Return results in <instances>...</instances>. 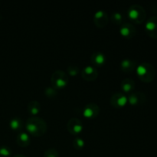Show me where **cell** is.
<instances>
[{
  "label": "cell",
  "mask_w": 157,
  "mask_h": 157,
  "mask_svg": "<svg viewBox=\"0 0 157 157\" xmlns=\"http://www.w3.org/2000/svg\"><path fill=\"white\" fill-rule=\"evenodd\" d=\"M25 128L31 135L36 137L43 136L47 131L48 126L45 121L39 117H31L26 121Z\"/></svg>",
  "instance_id": "6da1fadb"
},
{
  "label": "cell",
  "mask_w": 157,
  "mask_h": 157,
  "mask_svg": "<svg viewBox=\"0 0 157 157\" xmlns=\"http://www.w3.org/2000/svg\"><path fill=\"white\" fill-rule=\"evenodd\" d=\"M136 74L143 82L150 83L156 77V70L150 63L143 62L136 67Z\"/></svg>",
  "instance_id": "7a4b0ae2"
},
{
  "label": "cell",
  "mask_w": 157,
  "mask_h": 157,
  "mask_svg": "<svg viewBox=\"0 0 157 157\" xmlns=\"http://www.w3.org/2000/svg\"><path fill=\"white\" fill-rule=\"evenodd\" d=\"M128 18L136 24H141L144 22L147 17L146 10L140 5H132L127 10Z\"/></svg>",
  "instance_id": "3957f363"
},
{
  "label": "cell",
  "mask_w": 157,
  "mask_h": 157,
  "mask_svg": "<svg viewBox=\"0 0 157 157\" xmlns=\"http://www.w3.org/2000/svg\"><path fill=\"white\" fill-rule=\"evenodd\" d=\"M69 81L68 75L66 72L61 70H57L52 74L51 82L52 87L55 89L64 88L67 86Z\"/></svg>",
  "instance_id": "277c9868"
},
{
  "label": "cell",
  "mask_w": 157,
  "mask_h": 157,
  "mask_svg": "<svg viewBox=\"0 0 157 157\" xmlns=\"http://www.w3.org/2000/svg\"><path fill=\"white\" fill-rule=\"evenodd\" d=\"M67 129L69 133L72 135H78L84 129L82 121L76 117H72L67 121Z\"/></svg>",
  "instance_id": "5b68a950"
},
{
  "label": "cell",
  "mask_w": 157,
  "mask_h": 157,
  "mask_svg": "<svg viewBox=\"0 0 157 157\" xmlns=\"http://www.w3.org/2000/svg\"><path fill=\"white\" fill-rule=\"evenodd\" d=\"M127 101L132 106L143 105L147 101V97L145 94L141 91H133L128 94Z\"/></svg>",
  "instance_id": "8992f818"
},
{
  "label": "cell",
  "mask_w": 157,
  "mask_h": 157,
  "mask_svg": "<svg viewBox=\"0 0 157 157\" xmlns=\"http://www.w3.org/2000/svg\"><path fill=\"white\" fill-rule=\"evenodd\" d=\"M110 104L116 108H122L127 104V97L123 92H116L111 96Z\"/></svg>",
  "instance_id": "52a82bcc"
},
{
  "label": "cell",
  "mask_w": 157,
  "mask_h": 157,
  "mask_svg": "<svg viewBox=\"0 0 157 157\" xmlns=\"http://www.w3.org/2000/svg\"><path fill=\"white\" fill-rule=\"evenodd\" d=\"M145 31L149 37L153 39H157V16H151L147 20Z\"/></svg>",
  "instance_id": "ba28073f"
},
{
  "label": "cell",
  "mask_w": 157,
  "mask_h": 157,
  "mask_svg": "<svg viewBox=\"0 0 157 157\" xmlns=\"http://www.w3.org/2000/svg\"><path fill=\"white\" fill-rule=\"evenodd\" d=\"M109 21L108 16L105 11L98 10L97 11L94 15V22L95 25L99 29L104 28L107 25Z\"/></svg>",
  "instance_id": "9c48e42d"
},
{
  "label": "cell",
  "mask_w": 157,
  "mask_h": 157,
  "mask_svg": "<svg viewBox=\"0 0 157 157\" xmlns=\"http://www.w3.org/2000/svg\"><path fill=\"white\" fill-rule=\"evenodd\" d=\"M120 33L124 38L131 39L136 34V27L131 23H124L120 28Z\"/></svg>",
  "instance_id": "30bf717a"
},
{
  "label": "cell",
  "mask_w": 157,
  "mask_h": 157,
  "mask_svg": "<svg viewBox=\"0 0 157 157\" xmlns=\"http://www.w3.org/2000/svg\"><path fill=\"white\" fill-rule=\"evenodd\" d=\"M99 113L100 107L95 103H90V104H86L83 110V114L86 118H88V119L97 117L99 115Z\"/></svg>",
  "instance_id": "8fae6325"
},
{
  "label": "cell",
  "mask_w": 157,
  "mask_h": 157,
  "mask_svg": "<svg viewBox=\"0 0 157 157\" xmlns=\"http://www.w3.org/2000/svg\"><path fill=\"white\" fill-rule=\"evenodd\" d=\"M81 75L86 81H94L98 76V71L94 66L87 65L83 68Z\"/></svg>",
  "instance_id": "7c38bea8"
},
{
  "label": "cell",
  "mask_w": 157,
  "mask_h": 157,
  "mask_svg": "<svg viewBox=\"0 0 157 157\" xmlns=\"http://www.w3.org/2000/svg\"><path fill=\"white\" fill-rule=\"evenodd\" d=\"M106 60L107 58H106L105 55L100 52H94L92 54L91 57H90V61L96 67H101V66L104 65L106 62Z\"/></svg>",
  "instance_id": "4fadbf2b"
},
{
  "label": "cell",
  "mask_w": 157,
  "mask_h": 157,
  "mask_svg": "<svg viewBox=\"0 0 157 157\" xmlns=\"http://www.w3.org/2000/svg\"><path fill=\"white\" fill-rule=\"evenodd\" d=\"M120 67H121L122 71L125 72V73H129V72L133 71L136 67V61L126 58V59L121 61V64H120Z\"/></svg>",
  "instance_id": "5bb4252c"
},
{
  "label": "cell",
  "mask_w": 157,
  "mask_h": 157,
  "mask_svg": "<svg viewBox=\"0 0 157 157\" xmlns=\"http://www.w3.org/2000/svg\"><path fill=\"white\" fill-rule=\"evenodd\" d=\"M135 87V82L131 78H125L121 83V88L123 93L130 94L133 91Z\"/></svg>",
  "instance_id": "9a60e30c"
},
{
  "label": "cell",
  "mask_w": 157,
  "mask_h": 157,
  "mask_svg": "<svg viewBox=\"0 0 157 157\" xmlns=\"http://www.w3.org/2000/svg\"><path fill=\"white\" fill-rule=\"evenodd\" d=\"M16 142L21 147H26L30 144V136L25 132H21L17 135Z\"/></svg>",
  "instance_id": "2e32d148"
},
{
  "label": "cell",
  "mask_w": 157,
  "mask_h": 157,
  "mask_svg": "<svg viewBox=\"0 0 157 157\" xmlns=\"http://www.w3.org/2000/svg\"><path fill=\"white\" fill-rule=\"evenodd\" d=\"M41 106L39 102H38L37 101H32L28 104L27 106V110L29 111V113H30L32 116H36L38 113H39V112L41 111Z\"/></svg>",
  "instance_id": "e0dca14e"
},
{
  "label": "cell",
  "mask_w": 157,
  "mask_h": 157,
  "mask_svg": "<svg viewBox=\"0 0 157 157\" xmlns=\"http://www.w3.org/2000/svg\"><path fill=\"white\" fill-rule=\"evenodd\" d=\"M9 127L15 131L21 130L23 127V121L19 117H13L9 122Z\"/></svg>",
  "instance_id": "ac0fdd59"
},
{
  "label": "cell",
  "mask_w": 157,
  "mask_h": 157,
  "mask_svg": "<svg viewBox=\"0 0 157 157\" xmlns=\"http://www.w3.org/2000/svg\"><path fill=\"white\" fill-rule=\"evenodd\" d=\"M110 20H111L112 23L115 25H123L124 24V18L123 17L122 14L118 12H115L112 13L111 16H110Z\"/></svg>",
  "instance_id": "d6986e66"
},
{
  "label": "cell",
  "mask_w": 157,
  "mask_h": 157,
  "mask_svg": "<svg viewBox=\"0 0 157 157\" xmlns=\"http://www.w3.org/2000/svg\"><path fill=\"white\" fill-rule=\"evenodd\" d=\"M84 140L81 137L79 136H77L73 141V147H75L76 150H81V149L84 148Z\"/></svg>",
  "instance_id": "ffe728a7"
},
{
  "label": "cell",
  "mask_w": 157,
  "mask_h": 157,
  "mask_svg": "<svg viewBox=\"0 0 157 157\" xmlns=\"http://www.w3.org/2000/svg\"><path fill=\"white\" fill-rule=\"evenodd\" d=\"M12 154V150L7 146H1L0 147V156L9 157Z\"/></svg>",
  "instance_id": "44dd1931"
},
{
  "label": "cell",
  "mask_w": 157,
  "mask_h": 157,
  "mask_svg": "<svg viewBox=\"0 0 157 157\" xmlns=\"http://www.w3.org/2000/svg\"><path fill=\"white\" fill-rule=\"evenodd\" d=\"M78 73H79V67H78V66L70 65L67 67V75H71V76H76Z\"/></svg>",
  "instance_id": "7402d4cb"
},
{
  "label": "cell",
  "mask_w": 157,
  "mask_h": 157,
  "mask_svg": "<svg viewBox=\"0 0 157 157\" xmlns=\"http://www.w3.org/2000/svg\"><path fill=\"white\" fill-rule=\"evenodd\" d=\"M59 153L58 150L55 148L48 149L44 153V157H58Z\"/></svg>",
  "instance_id": "603a6c76"
},
{
  "label": "cell",
  "mask_w": 157,
  "mask_h": 157,
  "mask_svg": "<svg viewBox=\"0 0 157 157\" xmlns=\"http://www.w3.org/2000/svg\"><path fill=\"white\" fill-rule=\"evenodd\" d=\"M44 93H45L46 96L48 97V98H53V97H55V95L57 94V90L53 87H46Z\"/></svg>",
  "instance_id": "cb8c5ba5"
},
{
  "label": "cell",
  "mask_w": 157,
  "mask_h": 157,
  "mask_svg": "<svg viewBox=\"0 0 157 157\" xmlns=\"http://www.w3.org/2000/svg\"><path fill=\"white\" fill-rule=\"evenodd\" d=\"M13 157H27V156H25V155H22V154H16Z\"/></svg>",
  "instance_id": "d4e9b609"
}]
</instances>
